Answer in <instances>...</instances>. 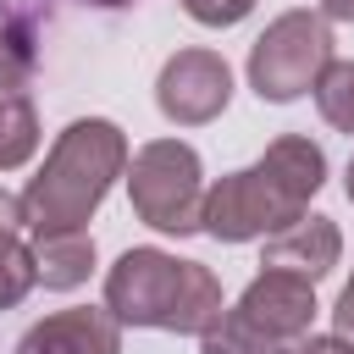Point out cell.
<instances>
[{
	"instance_id": "obj_1",
	"label": "cell",
	"mask_w": 354,
	"mask_h": 354,
	"mask_svg": "<svg viewBox=\"0 0 354 354\" xmlns=\"http://www.w3.org/2000/svg\"><path fill=\"white\" fill-rule=\"evenodd\" d=\"M127 133L105 116H77L44 155L39 177L22 188V216L33 232H77L116 177H127Z\"/></svg>"
},
{
	"instance_id": "obj_2",
	"label": "cell",
	"mask_w": 354,
	"mask_h": 354,
	"mask_svg": "<svg viewBox=\"0 0 354 354\" xmlns=\"http://www.w3.org/2000/svg\"><path fill=\"white\" fill-rule=\"evenodd\" d=\"M105 310L122 326H160V332L205 337L227 304L210 266L177 260L166 249H127L105 277Z\"/></svg>"
},
{
	"instance_id": "obj_3",
	"label": "cell",
	"mask_w": 354,
	"mask_h": 354,
	"mask_svg": "<svg viewBox=\"0 0 354 354\" xmlns=\"http://www.w3.org/2000/svg\"><path fill=\"white\" fill-rule=\"evenodd\" d=\"M127 199L144 227L188 238L205 232V171L194 144L183 138H149L127 160Z\"/></svg>"
},
{
	"instance_id": "obj_4",
	"label": "cell",
	"mask_w": 354,
	"mask_h": 354,
	"mask_svg": "<svg viewBox=\"0 0 354 354\" xmlns=\"http://www.w3.org/2000/svg\"><path fill=\"white\" fill-rule=\"evenodd\" d=\"M332 66V28L321 11H282L249 50V88L271 105L299 100Z\"/></svg>"
},
{
	"instance_id": "obj_5",
	"label": "cell",
	"mask_w": 354,
	"mask_h": 354,
	"mask_svg": "<svg viewBox=\"0 0 354 354\" xmlns=\"http://www.w3.org/2000/svg\"><path fill=\"white\" fill-rule=\"evenodd\" d=\"M304 216V205L293 194H282L260 166L227 171L205 188V232L216 243H249V238H271L282 227H293Z\"/></svg>"
},
{
	"instance_id": "obj_6",
	"label": "cell",
	"mask_w": 354,
	"mask_h": 354,
	"mask_svg": "<svg viewBox=\"0 0 354 354\" xmlns=\"http://www.w3.org/2000/svg\"><path fill=\"white\" fill-rule=\"evenodd\" d=\"M232 100V66L216 50H177L155 77V105L177 127H205Z\"/></svg>"
},
{
	"instance_id": "obj_7",
	"label": "cell",
	"mask_w": 354,
	"mask_h": 354,
	"mask_svg": "<svg viewBox=\"0 0 354 354\" xmlns=\"http://www.w3.org/2000/svg\"><path fill=\"white\" fill-rule=\"evenodd\" d=\"M238 315L277 343H299V337H310V321H315V282H304L293 271H260L238 293Z\"/></svg>"
},
{
	"instance_id": "obj_8",
	"label": "cell",
	"mask_w": 354,
	"mask_h": 354,
	"mask_svg": "<svg viewBox=\"0 0 354 354\" xmlns=\"http://www.w3.org/2000/svg\"><path fill=\"white\" fill-rule=\"evenodd\" d=\"M17 354H122V321L94 304L55 310L17 337Z\"/></svg>"
},
{
	"instance_id": "obj_9",
	"label": "cell",
	"mask_w": 354,
	"mask_h": 354,
	"mask_svg": "<svg viewBox=\"0 0 354 354\" xmlns=\"http://www.w3.org/2000/svg\"><path fill=\"white\" fill-rule=\"evenodd\" d=\"M337 260H343V232H337L332 216H315V210H304L293 227L271 232L266 249H260V266L266 271H293L304 282H321Z\"/></svg>"
},
{
	"instance_id": "obj_10",
	"label": "cell",
	"mask_w": 354,
	"mask_h": 354,
	"mask_svg": "<svg viewBox=\"0 0 354 354\" xmlns=\"http://www.w3.org/2000/svg\"><path fill=\"white\" fill-rule=\"evenodd\" d=\"M282 194H293L304 210H310V199L321 194V183H326V155H321V144H310V138H299V133H282V138H271L266 144V155L254 160Z\"/></svg>"
},
{
	"instance_id": "obj_11",
	"label": "cell",
	"mask_w": 354,
	"mask_h": 354,
	"mask_svg": "<svg viewBox=\"0 0 354 354\" xmlns=\"http://www.w3.org/2000/svg\"><path fill=\"white\" fill-rule=\"evenodd\" d=\"M33 271L44 288L55 293H72L88 282L94 271V238L77 227V232H33Z\"/></svg>"
},
{
	"instance_id": "obj_12",
	"label": "cell",
	"mask_w": 354,
	"mask_h": 354,
	"mask_svg": "<svg viewBox=\"0 0 354 354\" xmlns=\"http://www.w3.org/2000/svg\"><path fill=\"white\" fill-rule=\"evenodd\" d=\"M39 149V111L28 94H6L0 100V171L28 166Z\"/></svg>"
},
{
	"instance_id": "obj_13",
	"label": "cell",
	"mask_w": 354,
	"mask_h": 354,
	"mask_svg": "<svg viewBox=\"0 0 354 354\" xmlns=\"http://www.w3.org/2000/svg\"><path fill=\"white\" fill-rule=\"evenodd\" d=\"M39 72V28L22 22H0V100L22 94Z\"/></svg>"
},
{
	"instance_id": "obj_14",
	"label": "cell",
	"mask_w": 354,
	"mask_h": 354,
	"mask_svg": "<svg viewBox=\"0 0 354 354\" xmlns=\"http://www.w3.org/2000/svg\"><path fill=\"white\" fill-rule=\"evenodd\" d=\"M293 343H277L266 337L260 326H249L238 310H221V321L199 337V354H288Z\"/></svg>"
},
{
	"instance_id": "obj_15",
	"label": "cell",
	"mask_w": 354,
	"mask_h": 354,
	"mask_svg": "<svg viewBox=\"0 0 354 354\" xmlns=\"http://www.w3.org/2000/svg\"><path fill=\"white\" fill-rule=\"evenodd\" d=\"M315 111L326 116V127L354 138V61H332L315 83Z\"/></svg>"
},
{
	"instance_id": "obj_16",
	"label": "cell",
	"mask_w": 354,
	"mask_h": 354,
	"mask_svg": "<svg viewBox=\"0 0 354 354\" xmlns=\"http://www.w3.org/2000/svg\"><path fill=\"white\" fill-rule=\"evenodd\" d=\"M33 282H39V271H33V249H28L17 232H6V238H0V310L22 304Z\"/></svg>"
},
{
	"instance_id": "obj_17",
	"label": "cell",
	"mask_w": 354,
	"mask_h": 354,
	"mask_svg": "<svg viewBox=\"0 0 354 354\" xmlns=\"http://www.w3.org/2000/svg\"><path fill=\"white\" fill-rule=\"evenodd\" d=\"M183 11L194 22H205V28H232V22H243L254 11V0H183Z\"/></svg>"
},
{
	"instance_id": "obj_18",
	"label": "cell",
	"mask_w": 354,
	"mask_h": 354,
	"mask_svg": "<svg viewBox=\"0 0 354 354\" xmlns=\"http://www.w3.org/2000/svg\"><path fill=\"white\" fill-rule=\"evenodd\" d=\"M61 0H0V22H22V28H39L55 17Z\"/></svg>"
},
{
	"instance_id": "obj_19",
	"label": "cell",
	"mask_w": 354,
	"mask_h": 354,
	"mask_svg": "<svg viewBox=\"0 0 354 354\" xmlns=\"http://www.w3.org/2000/svg\"><path fill=\"white\" fill-rule=\"evenodd\" d=\"M332 326H337L343 343H354V277L343 282V293H337V304H332Z\"/></svg>"
},
{
	"instance_id": "obj_20",
	"label": "cell",
	"mask_w": 354,
	"mask_h": 354,
	"mask_svg": "<svg viewBox=\"0 0 354 354\" xmlns=\"http://www.w3.org/2000/svg\"><path fill=\"white\" fill-rule=\"evenodd\" d=\"M288 354H354V343H343L337 332H332V337H315V332H310V337H299Z\"/></svg>"
},
{
	"instance_id": "obj_21",
	"label": "cell",
	"mask_w": 354,
	"mask_h": 354,
	"mask_svg": "<svg viewBox=\"0 0 354 354\" xmlns=\"http://www.w3.org/2000/svg\"><path fill=\"white\" fill-rule=\"evenodd\" d=\"M17 227H28V216H22V199L0 188V238H6V232H17Z\"/></svg>"
},
{
	"instance_id": "obj_22",
	"label": "cell",
	"mask_w": 354,
	"mask_h": 354,
	"mask_svg": "<svg viewBox=\"0 0 354 354\" xmlns=\"http://www.w3.org/2000/svg\"><path fill=\"white\" fill-rule=\"evenodd\" d=\"M321 17L326 22H354V0H321Z\"/></svg>"
},
{
	"instance_id": "obj_23",
	"label": "cell",
	"mask_w": 354,
	"mask_h": 354,
	"mask_svg": "<svg viewBox=\"0 0 354 354\" xmlns=\"http://www.w3.org/2000/svg\"><path fill=\"white\" fill-rule=\"evenodd\" d=\"M88 6H111L116 11V6H133V0H88Z\"/></svg>"
},
{
	"instance_id": "obj_24",
	"label": "cell",
	"mask_w": 354,
	"mask_h": 354,
	"mask_svg": "<svg viewBox=\"0 0 354 354\" xmlns=\"http://www.w3.org/2000/svg\"><path fill=\"white\" fill-rule=\"evenodd\" d=\"M343 188H348V199H354V160H348V183H343Z\"/></svg>"
}]
</instances>
